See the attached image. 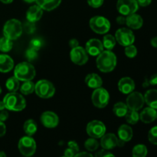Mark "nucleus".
Returning a JSON list of instances; mask_svg holds the SVG:
<instances>
[{"label": "nucleus", "instance_id": "nucleus-1", "mask_svg": "<svg viewBox=\"0 0 157 157\" xmlns=\"http://www.w3.org/2000/svg\"><path fill=\"white\" fill-rule=\"evenodd\" d=\"M97 67L104 73H109L113 71L117 66V56L111 51H103L98 56Z\"/></svg>", "mask_w": 157, "mask_h": 157}, {"label": "nucleus", "instance_id": "nucleus-2", "mask_svg": "<svg viewBox=\"0 0 157 157\" xmlns=\"http://www.w3.org/2000/svg\"><path fill=\"white\" fill-rule=\"evenodd\" d=\"M6 108L11 111H21L26 107V101L24 97L17 92H9L3 98Z\"/></svg>", "mask_w": 157, "mask_h": 157}, {"label": "nucleus", "instance_id": "nucleus-3", "mask_svg": "<svg viewBox=\"0 0 157 157\" xmlns=\"http://www.w3.org/2000/svg\"><path fill=\"white\" fill-rule=\"evenodd\" d=\"M36 75L35 68L30 62H21L14 70V76L19 81H28L34 79Z\"/></svg>", "mask_w": 157, "mask_h": 157}, {"label": "nucleus", "instance_id": "nucleus-4", "mask_svg": "<svg viewBox=\"0 0 157 157\" xmlns=\"http://www.w3.org/2000/svg\"><path fill=\"white\" fill-rule=\"evenodd\" d=\"M23 27L21 21L15 18L9 20L6 22L3 27V35L9 39L16 40L21 36L22 33Z\"/></svg>", "mask_w": 157, "mask_h": 157}, {"label": "nucleus", "instance_id": "nucleus-5", "mask_svg": "<svg viewBox=\"0 0 157 157\" xmlns=\"http://www.w3.org/2000/svg\"><path fill=\"white\" fill-rule=\"evenodd\" d=\"M35 91L39 98L48 99L54 96L55 87L51 81L48 80H40L35 84Z\"/></svg>", "mask_w": 157, "mask_h": 157}, {"label": "nucleus", "instance_id": "nucleus-6", "mask_svg": "<svg viewBox=\"0 0 157 157\" xmlns=\"http://www.w3.org/2000/svg\"><path fill=\"white\" fill-rule=\"evenodd\" d=\"M90 29L97 34H107L110 29V22L105 17L97 15L91 18L89 21Z\"/></svg>", "mask_w": 157, "mask_h": 157}, {"label": "nucleus", "instance_id": "nucleus-7", "mask_svg": "<svg viewBox=\"0 0 157 157\" xmlns=\"http://www.w3.org/2000/svg\"><path fill=\"white\" fill-rule=\"evenodd\" d=\"M18 147L21 155L25 157H30L33 156L36 151V142L32 136H23L18 141Z\"/></svg>", "mask_w": 157, "mask_h": 157}, {"label": "nucleus", "instance_id": "nucleus-8", "mask_svg": "<svg viewBox=\"0 0 157 157\" xmlns=\"http://www.w3.org/2000/svg\"><path fill=\"white\" fill-rule=\"evenodd\" d=\"M92 103L98 108H104L110 101V94L105 88L98 87L94 90L91 96Z\"/></svg>", "mask_w": 157, "mask_h": 157}, {"label": "nucleus", "instance_id": "nucleus-9", "mask_svg": "<svg viewBox=\"0 0 157 157\" xmlns=\"http://www.w3.org/2000/svg\"><path fill=\"white\" fill-rule=\"evenodd\" d=\"M117 9L120 14L127 16L131 14L136 13L139 9L136 0H118L117 3Z\"/></svg>", "mask_w": 157, "mask_h": 157}, {"label": "nucleus", "instance_id": "nucleus-10", "mask_svg": "<svg viewBox=\"0 0 157 157\" xmlns=\"http://www.w3.org/2000/svg\"><path fill=\"white\" fill-rule=\"evenodd\" d=\"M86 130L90 137L99 139L106 133V126L100 121H92L88 123L86 127Z\"/></svg>", "mask_w": 157, "mask_h": 157}, {"label": "nucleus", "instance_id": "nucleus-11", "mask_svg": "<svg viewBox=\"0 0 157 157\" xmlns=\"http://www.w3.org/2000/svg\"><path fill=\"white\" fill-rule=\"evenodd\" d=\"M115 39L121 45L126 47L133 44L135 41V35L130 29L121 28L116 32Z\"/></svg>", "mask_w": 157, "mask_h": 157}, {"label": "nucleus", "instance_id": "nucleus-12", "mask_svg": "<svg viewBox=\"0 0 157 157\" xmlns=\"http://www.w3.org/2000/svg\"><path fill=\"white\" fill-rule=\"evenodd\" d=\"M144 104H145L144 97L140 92L133 91L132 93L129 94V96L126 100V104L129 110H136V111L142 109Z\"/></svg>", "mask_w": 157, "mask_h": 157}, {"label": "nucleus", "instance_id": "nucleus-13", "mask_svg": "<svg viewBox=\"0 0 157 157\" xmlns=\"http://www.w3.org/2000/svg\"><path fill=\"white\" fill-rule=\"evenodd\" d=\"M125 142L121 140L117 136L113 133H105L101 138V146L104 150H110L117 147H123Z\"/></svg>", "mask_w": 157, "mask_h": 157}, {"label": "nucleus", "instance_id": "nucleus-14", "mask_svg": "<svg viewBox=\"0 0 157 157\" xmlns=\"http://www.w3.org/2000/svg\"><path fill=\"white\" fill-rule=\"evenodd\" d=\"M71 60L77 65H84L88 61V54L81 46L71 48L70 52Z\"/></svg>", "mask_w": 157, "mask_h": 157}, {"label": "nucleus", "instance_id": "nucleus-15", "mask_svg": "<svg viewBox=\"0 0 157 157\" xmlns=\"http://www.w3.org/2000/svg\"><path fill=\"white\" fill-rule=\"evenodd\" d=\"M40 121L46 128H55L59 124L58 115L52 111H45L42 113Z\"/></svg>", "mask_w": 157, "mask_h": 157}, {"label": "nucleus", "instance_id": "nucleus-16", "mask_svg": "<svg viewBox=\"0 0 157 157\" xmlns=\"http://www.w3.org/2000/svg\"><path fill=\"white\" fill-rule=\"evenodd\" d=\"M104 48L102 41L97 38H92L86 43V52L91 56H98L104 51Z\"/></svg>", "mask_w": 157, "mask_h": 157}, {"label": "nucleus", "instance_id": "nucleus-17", "mask_svg": "<svg viewBox=\"0 0 157 157\" xmlns=\"http://www.w3.org/2000/svg\"><path fill=\"white\" fill-rule=\"evenodd\" d=\"M118 89L121 93L129 94L135 89V82L130 77H124L118 82Z\"/></svg>", "mask_w": 157, "mask_h": 157}, {"label": "nucleus", "instance_id": "nucleus-18", "mask_svg": "<svg viewBox=\"0 0 157 157\" xmlns=\"http://www.w3.org/2000/svg\"><path fill=\"white\" fill-rule=\"evenodd\" d=\"M126 25L130 29L137 30L140 29L144 25V19L138 14H131L126 17Z\"/></svg>", "mask_w": 157, "mask_h": 157}, {"label": "nucleus", "instance_id": "nucleus-19", "mask_svg": "<svg viewBox=\"0 0 157 157\" xmlns=\"http://www.w3.org/2000/svg\"><path fill=\"white\" fill-rule=\"evenodd\" d=\"M43 15V9L38 5L32 6L28 9L26 12V18L30 22H36L41 19Z\"/></svg>", "mask_w": 157, "mask_h": 157}, {"label": "nucleus", "instance_id": "nucleus-20", "mask_svg": "<svg viewBox=\"0 0 157 157\" xmlns=\"http://www.w3.org/2000/svg\"><path fill=\"white\" fill-rule=\"evenodd\" d=\"M156 119V110L148 107L144 108L140 113V120L144 124H151Z\"/></svg>", "mask_w": 157, "mask_h": 157}, {"label": "nucleus", "instance_id": "nucleus-21", "mask_svg": "<svg viewBox=\"0 0 157 157\" xmlns=\"http://www.w3.org/2000/svg\"><path fill=\"white\" fill-rule=\"evenodd\" d=\"M118 138L124 142H129L131 140L133 136V129L127 124H123L117 130Z\"/></svg>", "mask_w": 157, "mask_h": 157}, {"label": "nucleus", "instance_id": "nucleus-22", "mask_svg": "<svg viewBox=\"0 0 157 157\" xmlns=\"http://www.w3.org/2000/svg\"><path fill=\"white\" fill-rule=\"evenodd\" d=\"M14 67V61L8 55H0V72L8 73Z\"/></svg>", "mask_w": 157, "mask_h": 157}, {"label": "nucleus", "instance_id": "nucleus-23", "mask_svg": "<svg viewBox=\"0 0 157 157\" xmlns=\"http://www.w3.org/2000/svg\"><path fill=\"white\" fill-rule=\"evenodd\" d=\"M85 83L90 88L96 89L101 87L103 84V81L101 77L94 73L89 74L85 78Z\"/></svg>", "mask_w": 157, "mask_h": 157}, {"label": "nucleus", "instance_id": "nucleus-24", "mask_svg": "<svg viewBox=\"0 0 157 157\" xmlns=\"http://www.w3.org/2000/svg\"><path fill=\"white\" fill-rule=\"evenodd\" d=\"M144 97L145 103L149 107L157 110V90L151 89L147 90Z\"/></svg>", "mask_w": 157, "mask_h": 157}, {"label": "nucleus", "instance_id": "nucleus-25", "mask_svg": "<svg viewBox=\"0 0 157 157\" xmlns=\"http://www.w3.org/2000/svg\"><path fill=\"white\" fill-rule=\"evenodd\" d=\"M61 0H36V3L43 10L52 11L61 4Z\"/></svg>", "mask_w": 157, "mask_h": 157}, {"label": "nucleus", "instance_id": "nucleus-26", "mask_svg": "<svg viewBox=\"0 0 157 157\" xmlns=\"http://www.w3.org/2000/svg\"><path fill=\"white\" fill-rule=\"evenodd\" d=\"M23 130L25 133L27 134V136H33L38 130V125L37 123L34 120L29 119L25 122L24 126H23Z\"/></svg>", "mask_w": 157, "mask_h": 157}, {"label": "nucleus", "instance_id": "nucleus-27", "mask_svg": "<svg viewBox=\"0 0 157 157\" xmlns=\"http://www.w3.org/2000/svg\"><path fill=\"white\" fill-rule=\"evenodd\" d=\"M128 107L127 104L123 102H117L113 105V112L117 117H125L126 113L128 111Z\"/></svg>", "mask_w": 157, "mask_h": 157}, {"label": "nucleus", "instance_id": "nucleus-28", "mask_svg": "<svg viewBox=\"0 0 157 157\" xmlns=\"http://www.w3.org/2000/svg\"><path fill=\"white\" fill-rule=\"evenodd\" d=\"M148 153L147 147L144 144H137L135 146L132 150L133 157H146Z\"/></svg>", "mask_w": 157, "mask_h": 157}, {"label": "nucleus", "instance_id": "nucleus-29", "mask_svg": "<svg viewBox=\"0 0 157 157\" xmlns=\"http://www.w3.org/2000/svg\"><path fill=\"white\" fill-rule=\"evenodd\" d=\"M6 87L9 92H16L20 87L19 81L15 76L11 77L6 81Z\"/></svg>", "mask_w": 157, "mask_h": 157}, {"label": "nucleus", "instance_id": "nucleus-30", "mask_svg": "<svg viewBox=\"0 0 157 157\" xmlns=\"http://www.w3.org/2000/svg\"><path fill=\"white\" fill-rule=\"evenodd\" d=\"M35 83L32 82V81H24V83L20 87V91L24 95L31 94L35 91Z\"/></svg>", "mask_w": 157, "mask_h": 157}, {"label": "nucleus", "instance_id": "nucleus-31", "mask_svg": "<svg viewBox=\"0 0 157 157\" xmlns=\"http://www.w3.org/2000/svg\"><path fill=\"white\" fill-rule=\"evenodd\" d=\"M125 119L129 124L134 125V124H137L139 121L140 114L138 113V111H136V110H128L125 115Z\"/></svg>", "mask_w": 157, "mask_h": 157}, {"label": "nucleus", "instance_id": "nucleus-32", "mask_svg": "<svg viewBox=\"0 0 157 157\" xmlns=\"http://www.w3.org/2000/svg\"><path fill=\"white\" fill-rule=\"evenodd\" d=\"M102 43L104 48L111 51L116 44V39H115V37L112 35H106L103 38Z\"/></svg>", "mask_w": 157, "mask_h": 157}, {"label": "nucleus", "instance_id": "nucleus-33", "mask_svg": "<svg viewBox=\"0 0 157 157\" xmlns=\"http://www.w3.org/2000/svg\"><path fill=\"white\" fill-rule=\"evenodd\" d=\"M12 46H13V43H12V40L9 39L6 37H2L0 38V51L2 52H9L12 50Z\"/></svg>", "mask_w": 157, "mask_h": 157}, {"label": "nucleus", "instance_id": "nucleus-34", "mask_svg": "<svg viewBox=\"0 0 157 157\" xmlns=\"http://www.w3.org/2000/svg\"><path fill=\"white\" fill-rule=\"evenodd\" d=\"M100 144L97 139L93 137H90L84 142V147L86 150L90 152H94L97 150L99 147Z\"/></svg>", "mask_w": 157, "mask_h": 157}, {"label": "nucleus", "instance_id": "nucleus-35", "mask_svg": "<svg viewBox=\"0 0 157 157\" xmlns=\"http://www.w3.org/2000/svg\"><path fill=\"white\" fill-rule=\"evenodd\" d=\"M124 53L127 57L130 58H135L137 55V48L133 44H130V45L126 46L125 50H124Z\"/></svg>", "mask_w": 157, "mask_h": 157}, {"label": "nucleus", "instance_id": "nucleus-36", "mask_svg": "<svg viewBox=\"0 0 157 157\" xmlns=\"http://www.w3.org/2000/svg\"><path fill=\"white\" fill-rule=\"evenodd\" d=\"M148 140L152 144L157 145V126L152 127L148 133Z\"/></svg>", "mask_w": 157, "mask_h": 157}, {"label": "nucleus", "instance_id": "nucleus-37", "mask_svg": "<svg viewBox=\"0 0 157 157\" xmlns=\"http://www.w3.org/2000/svg\"><path fill=\"white\" fill-rule=\"evenodd\" d=\"M25 57L29 62L35 61V60L38 58V53H37V51L29 48L25 52Z\"/></svg>", "mask_w": 157, "mask_h": 157}, {"label": "nucleus", "instance_id": "nucleus-38", "mask_svg": "<svg viewBox=\"0 0 157 157\" xmlns=\"http://www.w3.org/2000/svg\"><path fill=\"white\" fill-rule=\"evenodd\" d=\"M42 47V41L38 38H34L31 41L30 44H29V48H30L34 49V50L38 52L41 48Z\"/></svg>", "mask_w": 157, "mask_h": 157}, {"label": "nucleus", "instance_id": "nucleus-39", "mask_svg": "<svg viewBox=\"0 0 157 157\" xmlns=\"http://www.w3.org/2000/svg\"><path fill=\"white\" fill-rule=\"evenodd\" d=\"M35 25L34 22H30L28 21L23 26V29L27 34H32L35 31Z\"/></svg>", "mask_w": 157, "mask_h": 157}, {"label": "nucleus", "instance_id": "nucleus-40", "mask_svg": "<svg viewBox=\"0 0 157 157\" xmlns=\"http://www.w3.org/2000/svg\"><path fill=\"white\" fill-rule=\"evenodd\" d=\"M104 2V0H87V3L89 6L94 9H98V8L102 6Z\"/></svg>", "mask_w": 157, "mask_h": 157}, {"label": "nucleus", "instance_id": "nucleus-41", "mask_svg": "<svg viewBox=\"0 0 157 157\" xmlns=\"http://www.w3.org/2000/svg\"><path fill=\"white\" fill-rule=\"evenodd\" d=\"M94 157H115V156L113 153L107 151V150H100L99 152H98V153L95 154Z\"/></svg>", "mask_w": 157, "mask_h": 157}, {"label": "nucleus", "instance_id": "nucleus-42", "mask_svg": "<svg viewBox=\"0 0 157 157\" xmlns=\"http://www.w3.org/2000/svg\"><path fill=\"white\" fill-rule=\"evenodd\" d=\"M69 148L72 149L73 150H75L77 153L79 152V147H78V144H77L75 141H69L68 144H67Z\"/></svg>", "mask_w": 157, "mask_h": 157}, {"label": "nucleus", "instance_id": "nucleus-43", "mask_svg": "<svg viewBox=\"0 0 157 157\" xmlns=\"http://www.w3.org/2000/svg\"><path fill=\"white\" fill-rule=\"evenodd\" d=\"M8 118H9V113H8L7 110H1L0 111V121L5 122L6 121H7Z\"/></svg>", "mask_w": 157, "mask_h": 157}, {"label": "nucleus", "instance_id": "nucleus-44", "mask_svg": "<svg viewBox=\"0 0 157 157\" xmlns=\"http://www.w3.org/2000/svg\"><path fill=\"white\" fill-rule=\"evenodd\" d=\"M76 152L75 151V150H73L71 148H67L65 150H64V156L66 157H74L75 156V154H76Z\"/></svg>", "mask_w": 157, "mask_h": 157}, {"label": "nucleus", "instance_id": "nucleus-45", "mask_svg": "<svg viewBox=\"0 0 157 157\" xmlns=\"http://www.w3.org/2000/svg\"><path fill=\"white\" fill-rule=\"evenodd\" d=\"M139 6H142V7H147V6H150L152 2V0H136Z\"/></svg>", "mask_w": 157, "mask_h": 157}, {"label": "nucleus", "instance_id": "nucleus-46", "mask_svg": "<svg viewBox=\"0 0 157 157\" xmlns=\"http://www.w3.org/2000/svg\"><path fill=\"white\" fill-rule=\"evenodd\" d=\"M6 133V126L4 122L0 121V137L5 136Z\"/></svg>", "mask_w": 157, "mask_h": 157}, {"label": "nucleus", "instance_id": "nucleus-47", "mask_svg": "<svg viewBox=\"0 0 157 157\" xmlns=\"http://www.w3.org/2000/svg\"><path fill=\"white\" fill-rule=\"evenodd\" d=\"M148 80L149 83H150V85H157V73L152 75L150 78V79Z\"/></svg>", "mask_w": 157, "mask_h": 157}, {"label": "nucleus", "instance_id": "nucleus-48", "mask_svg": "<svg viewBox=\"0 0 157 157\" xmlns=\"http://www.w3.org/2000/svg\"><path fill=\"white\" fill-rule=\"evenodd\" d=\"M69 45H70V47L71 48H76L78 47V46H79V41L77 39H75V38H72V39H71L70 41H69Z\"/></svg>", "mask_w": 157, "mask_h": 157}, {"label": "nucleus", "instance_id": "nucleus-49", "mask_svg": "<svg viewBox=\"0 0 157 157\" xmlns=\"http://www.w3.org/2000/svg\"><path fill=\"white\" fill-rule=\"evenodd\" d=\"M74 157H94L92 154L87 153V152H81V153H78L75 154Z\"/></svg>", "mask_w": 157, "mask_h": 157}, {"label": "nucleus", "instance_id": "nucleus-50", "mask_svg": "<svg viewBox=\"0 0 157 157\" xmlns=\"http://www.w3.org/2000/svg\"><path fill=\"white\" fill-rule=\"evenodd\" d=\"M117 22L119 25H124L126 24V17L124 15H120L117 18Z\"/></svg>", "mask_w": 157, "mask_h": 157}, {"label": "nucleus", "instance_id": "nucleus-51", "mask_svg": "<svg viewBox=\"0 0 157 157\" xmlns=\"http://www.w3.org/2000/svg\"><path fill=\"white\" fill-rule=\"evenodd\" d=\"M150 43H151V45L153 46V48H157V36L152 38Z\"/></svg>", "mask_w": 157, "mask_h": 157}, {"label": "nucleus", "instance_id": "nucleus-52", "mask_svg": "<svg viewBox=\"0 0 157 157\" xmlns=\"http://www.w3.org/2000/svg\"><path fill=\"white\" fill-rule=\"evenodd\" d=\"M149 86H150L149 80L147 79V78H145V80H144V84H143V87H149Z\"/></svg>", "mask_w": 157, "mask_h": 157}, {"label": "nucleus", "instance_id": "nucleus-53", "mask_svg": "<svg viewBox=\"0 0 157 157\" xmlns=\"http://www.w3.org/2000/svg\"><path fill=\"white\" fill-rule=\"evenodd\" d=\"M6 105H5L4 102L2 101H0V111L3 110H6Z\"/></svg>", "mask_w": 157, "mask_h": 157}, {"label": "nucleus", "instance_id": "nucleus-54", "mask_svg": "<svg viewBox=\"0 0 157 157\" xmlns=\"http://www.w3.org/2000/svg\"><path fill=\"white\" fill-rule=\"evenodd\" d=\"M0 1L5 4H9V3H12L14 0H0Z\"/></svg>", "mask_w": 157, "mask_h": 157}, {"label": "nucleus", "instance_id": "nucleus-55", "mask_svg": "<svg viewBox=\"0 0 157 157\" xmlns=\"http://www.w3.org/2000/svg\"><path fill=\"white\" fill-rule=\"evenodd\" d=\"M0 157H6V153L3 151H0Z\"/></svg>", "mask_w": 157, "mask_h": 157}, {"label": "nucleus", "instance_id": "nucleus-56", "mask_svg": "<svg viewBox=\"0 0 157 157\" xmlns=\"http://www.w3.org/2000/svg\"><path fill=\"white\" fill-rule=\"evenodd\" d=\"M24 1L27 3H32L34 2H36V0H24Z\"/></svg>", "mask_w": 157, "mask_h": 157}, {"label": "nucleus", "instance_id": "nucleus-57", "mask_svg": "<svg viewBox=\"0 0 157 157\" xmlns=\"http://www.w3.org/2000/svg\"><path fill=\"white\" fill-rule=\"evenodd\" d=\"M2 94V87H1V86H0V94Z\"/></svg>", "mask_w": 157, "mask_h": 157}, {"label": "nucleus", "instance_id": "nucleus-58", "mask_svg": "<svg viewBox=\"0 0 157 157\" xmlns=\"http://www.w3.org/2000/svg\"><path fill=\"white\" fill-rule=\"evenodd\" d=\"M156 119H157V110H156Z\"/></svg>", "mask_w": 157, "mask_h": 157}, {"label": "nucleus", "instance_id": "nucleus-59", "mask_svg": "<svg viewBox=\"0 0 157 157\" xmlns=\"http://www.w3.org/2000/svg\"><path fill=\"white\" fill-rule=\"evenodd\" d=\"M61 157H66V156H61Z\"/></svg>", "mask_w": 157, "mask_h": 157}]
</instances>
